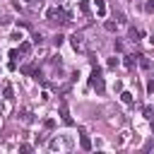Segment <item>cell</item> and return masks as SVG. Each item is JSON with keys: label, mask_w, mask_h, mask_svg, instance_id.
<instances>
[{"label": "cell", "mask_w": 154, "mask_h": 154, "mask_svg": "<svg viewBox=\"0 0 154 154\" xmlns=\"http://www.w3.org/2000/svg\"><path fill=\"white\" fill-rule=\"evenodd\" d=\"M120 99H123V103H128V106H132V103H135V96H132L130 91H123V94H120Z\"/></svg>", "instance_id": "5"}, {"label": "cell", "mask_w": 154, "mask_h": 154, "mask_svg": "<svg viewBox=\"0 0 154 154\" xmlns=\"http://www.w3.org/2000/svg\"><path fill=\"white\" fill-rule=\"evenodd\" d=\"M79 144H82V149H91V142H89V137H87V135H82Z\"/></svg>", "instance_id": "8"}, {"label": "cell", "mask_w": 154, "mask_h": 154, "mask_svg": "<svg viewBox=\"0 0 154 154\" xmlns=\"http://www.w3.org/2000/svg\"><path fill=\"white\" fill-rule=\"evenodd\" d=\"M142 36H144V31H142V29H135V26H132V29H130V36H128V38H130L132 43H137V41H142Z\"/></svg>", "instance_id": "3"}, {"label": "cell", "mask_w": 154, "mask_h": 154, "mask_svg": "<svg viewBox=\"0 0 154 154\" xmlns=\"http://www.w3.org/2000/svg\"><path fill=\"white\" fill-rule=\"evenodd\" d=\"M2 96L5 99H12V84H5L2 87Z\"/></svg>", "instance_id": "7"}, {"label": "cell", "mask_w": 154, "mask_h": 154, "mask_svg": "<svg viewBox=\"0 0 154 154\" xmlns=\"http://www.w3.org/2000/svg\"><path fill=\"white\" fill-rule=\"evenodd\" d=\"M43 125H46V128H48V130H53V128H55V120H53V118H48V120H46V123H43Z\"/></svg>", "instance_id": "16"}, {"label": "cell", "mask_w": 154, "mask_h": 154, "mask_svg": "<svg viewBox=\"0 0 154 154\" xmlns=\"http://www.w3.org/2000/svg\"><path fill=\"white\" fill-rule=\"evenodd\" d=\"M149 43H152V46H154V36H149Z\"/></svg>", "instance_id": "18"}, {"label": "cell", "mask_w": 154, "mask_h": 154, "mask_svg": "<svg viewBox=\"0 0 154 154\" xmlns=\"http://www.w3.org/2000/svg\"><path fill=\"white\" fill-rule=\"evenodd\" d=\"M19 152H31V144H19Z\"/></svg>", "instance_id": "17"}, {"label": "cell", "mask_w": 154, "mask_h": 154, "mask_svg": "<svg viewBox=\"0 0 154 154\" xmlns=\"http://www.w3.org/2000/svg\"><path fill=\"white\" fill-rule=\"evenodd\" d=\"M60 118H63L65 125H72V118L67 116V106H65V103H60Z\"/></svg>", "instance_id": "4"}, {"label": "cell", "mask_w": 154, "mask_h": 154, "mask_svg": "<svg viewBox=\"0 0 154 154\" xmlns=\"http://www.w3.org/2000/svg\"><path fill=\"white\" fill-rule=\"evenodd\" d=\"M118 63H120L118 58H108V67H111V70H116V67H118Z\"/></svg>", "instance_id": "13"}, {"label": "cell", "mask_w": 154, "mask_h": 154, "mask_svg": "<svg viewBox=\"0 0 154 154\" xmlns=\"http://www.w3.org/2000/svg\"><path fill=\"white\" fill-rule=\"evenodd\" d=\"M135 63H137V55H128V58H125V65H128V67H135Z\"/></svg>", "instance_id": "10"}, {"label": "cell", "mask_w": 154, "mask_h": 154, "mask_svg": "<svg viewBox=\"0 0 154 154\" xmlns=\"http://www.w3.org/2000/svg\"><path fill=\"white\" fill-rule=\"evenodd\" d=\"M63 41H65V36H63V34H55V36H53V43H55V46H60Z\"/></svg>", "instance_id": "12"}, {"label": "cell", "mask_w": 154, "mask_h": 154, "mask_svg": "<svg viewBox=\"0 0 154 154\" xmlns=\"http://www.w3.org/2000/svg\"><path fill=\"white\" fill-rule=\"evenodd\" d=\"M70 43H72V48H75L77 53H84V48H87V46H84V34H82V31H75V34L70 36Z\"/></svg>", "instance_id": "1"}, {"label": "cell", "mask_w": 154, "mask_h": 154, "mask_svg": "<svg viewBox=\"0 0 154 154\" xmlns=\"http://www.w3.org/2000/svg\"><path fill=\"white\" fill-rule=\"evenodd\" d=\"M103 29H106V31H116V22H106Z\"/></svg>", "instance_id": "15"}, {"label": "cell", "mask_w": 154, "mask_h": 154, "mask_svg": "<svg viewBox=\"0 0 154 154\" xmlns=\"http://www.w3.org/2000/svg\"><path fill=\"white\" fill-rule=\"evenodd\" d=\"M79 10H82L84 14H89V2H87V0H82V2H79Z\"/></svg>", "instance_id": "11"}, {"label": "cell", "mask_w": 154, "mask_h": 154, "mask_svg": "<svg viewBox=\"0 0 154 154\" xmlns=\"http://www.w3.org/2000/svg\"><path fill=\"white\" fill-rule=\"evenodd\" d=\"M96 2V12H99V17H103L106 14V5H103V0H94Z\"/></svg>", "instance_id": "6"}, {"label": "cell", "mask_w": 154, "mask_h": 154, "mask_svg": "<svg viewBox=\"0 0 154 154\" xmlns=\"http://www.w3.org/2000/svg\"><path fill=\"white\" fill-rule=\"evenodd\" d=\"M144 12H154V0H147L144 2Z\"/></svg>", "instance_id": "14"}, {"label": "cell", "mask_w": 154, "mask_h": 154, "mask_svg": "<svg viewBox=\"0 0 154 154\" xmlns=\"http://www.w3.org/2000/svg\"><path fill=\"white\" fill-rule=\"evenodd\" d=\"M89 82H91V87H94L99 94L106 89V84H103V77H101V70H99V67H94V72H91V79H89Z\"/></svg>", "instance_id": "2"}, {"label": "cell", "mask_w": 154, "mask_h": 154, "mask_svg": "<svg viewBox=\"0 0 154 154\" xmlns=\"http://www.w3.org/2000/svg\"><path fill=\"white\" fill-rule=\"evenodd\" d=\"M29 51H31V43L22 41V43H19V53H29Z\"/></svg>", "instance_id": "9"}]
</instances>
